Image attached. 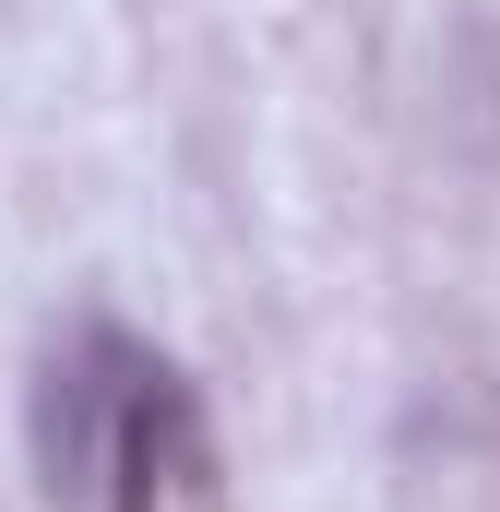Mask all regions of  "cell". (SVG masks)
Wrapping results in <instances>:
<instances>
[{
	"label": "cell",
	"mask_w": 500,
	"mask_h": 512,
	"mask_svg": "<svg viewBox=\"0 0 500 512\" xmlns=\"http://www.w3.org/2000/svg\"><path fill=\"white\" fill-rule=\"evenodd\" d=\"M120 346L108 334H84L72 358H48V382H36V477L72 501L84 477H96V453H108V417H120Z\"/></svg>",
	"instance_id": "6da1fadb"
}]
</instances>
